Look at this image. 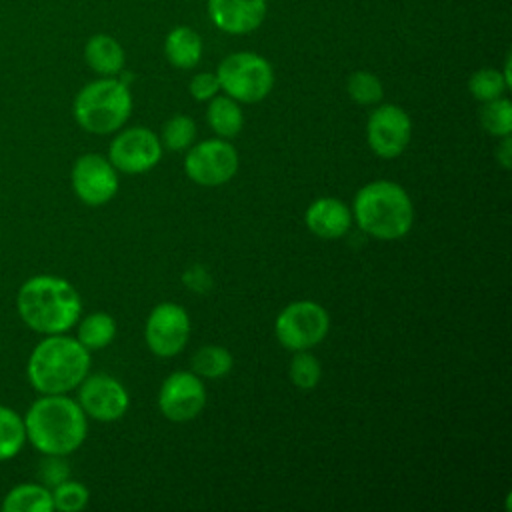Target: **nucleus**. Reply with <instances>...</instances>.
I'll use <instances>...</instances> for the list:
<instances>
[{
    "instance_id": "f257e3e1",
    "label": "nucleus",
    "mask_w": 512,
    "mask_h": 512,
    "mask_svg": "<svg viewBox=\"0 0 512 512\" xmlns=\"http://www.w3.org/2000/svg\"><path fill=\"white\" fill-rule=\"evenodd\" d=\"M16 310L30 330L44 336L64 334L78 322L82 300L68 280L38 274L18 288Z\"/></svg>"
},
{
    "instance_id": "f03ea898",
    "label": "nucleus",
    "mask_w": 512,
    "mask_h": 512,
    "mask_svg": "<svg viewBox=\"0 0 512 512\" xmlns=\"http://www.w3.org/2000/svg\"><path fill=\"white\" fill-rule=\"evenodd\" d=\"M26 442L40 454L68 456L82 446L88 432L86 414L66 394H40L24 414Z\"/></svg>"
},
{
    "instance_id": "7ed1b4c3",
    "label": "nucleus",
    "mask_w": 512,
    "mask_h": 512,
    "mask_svg": "<svg viewBox=\"0 0 512 512\" xmlns=\"http://www.w3.org/2000/svg\"><path fill=\"white\" fill-rule=\"evenodd\" d=\"M90 370V350L78 338L64 334L44 336L28 356L26 376L40 394H68L78 388Z\"/></svg>"
},
{
    "instance_id": "20e7f679",
    "label": "nucleus",
    "mask_w": 512,
    "mask_h": 512,
    "mask_svg": "<svg viewBox=\"0 0 512 512\" xmlns=\"http://www.w3.org/2000/svg\"><path fill=\"white\" fill-rule=\"evenodd\" d=\"M354 218L370 236L396 240L410 232L414 208L410 196L400 184L376 180L358 190L354 198Z\"/></svg>"
},
{
    "instance_id": "39448f33",
    "label": "nucleus",
    "mask_w": 512,
    "mask_h": 512,
    "mask_svg": "<svg viewBox=\"0 0 512 512\" xmlns=\"http://www.w3.org/2000/svg\"><path fill=\"white\" fill-rule=\"evenodd\" d=\"M78 126L90 134H112L124 126L132 112L128 86L114 76L86 84L72 106Z\"/></svg>"
},
{
    "instance_id": "423d86ee",
    "label": "nucleus",
    "mask_w": 512,
    "mask_h": 512,
    "mask_svg": "<svg viewBox=\"0 0 512 512\" xmlns=\"http://www.w3.org/2000/svg\"><path fill=\"white\" fill-rule=\"evenodd\" d=\"M220 88L238 102H260L274 86V72L266 58L254 52L226 56L216 70Z\"/></svg>"
},
{
    "instance_id": "0eeeda50",
    "label": "nucleus",
    "mask_w": 512,
    "mask_h": 512,
    "mask_svg": "<svg viewBox=\"0 0 512 512\" xmlns=\"http://www.w3.org/2000/svg\"><path fill=\"white\" fill-rule=\"evenodd\" d=\"M330 328L328 312L312 302L298 300L288 304L276 318L274 330L280 344L288 350H308L320 344Z\"/></svg>"
},
{
    "instance_id": "6e6552de",
    "label": "nucleus",
    "mask_w": 512,
    "mask_h": 512,
    "mask_svg": "<svg viewBox=\"0 0 512 512\" xmlns=\"http://www.w3.org/2000/svg\"><path fill=\"white\" fill-rule=\"evenodd\" d=\"M184 170L200 186H220L236 174L238 152L224 140H204L188 150Z\"/></svg>"
},
{
    "instance_id": "1a4fd4ad",
    "label": "nucleus",
    "mask_w": 512,
    "mask_h": 512,
    "mask_svg": "<svg viewBox=\"0 0 512 512\" xmlns=\"http://www.w3.org/2000/svg\"><path fill=\"white\" fill-rule=\"evenodd\" d=\"M160 138L142 126L120 132L108 150L110 164L126 174H142L160 162Z\"/></svg>"
},
{
    "instance_id": "9d476101",
    "label": "nucleus",
    "mask_w": 512,
    "mask_h": 512,
    "mask_svg": "<svg viewBox=\"0 0 512 512\" xmlns=\"http://www.w3.org/2000/svg\"><path fill=\"white\" fill-rule=\"evenodd\" d=\"M188 336H190V318L182 306L164 302L150 312L144 328V338L148 348L156 356H162V358L176 356L186 346Z\"/></svg>"
},
{
    "instance_id": "9b49d317",
    "label": "nucleus",
    "mask_w": 512,
    "mask_h": 512,
    "mask_svg": "<svg viewBox=\"0 0 512 512\" xmlns=\"http://www.w3.org/2000/svg\"><path fill=\"white\" fill-rule=\"evenodd\" d=\"M74 194L88 206H102L118 192V174L108 158L100 154H82L72 166Z\"/></svg>"
},
{
    "instance_id": "f8f14e48",
    "label": "nucleus",
    "mask_w": 512,
    "mask_h": 512,
    "mask_svg": "<svg viewBox=\"0 0 512 512\" xmlns=\"http://www.w3.org/2000/svg\"><path fill=\"white\" fill-rule=\"evenodd\" d=\"M366 136L376 156L396 158L406 150L410 142V136H412L410 116L394 104L378 106L368 118Z\"/></svg>"
},
{
    "instance_id": "ddd939ff",
    "label": "nucleus",
    "mask_w": 512,
    "mask_h": 512,
    "mask_svg": "<svg viewBox=\"0 0 512 512\" xmlns=\"http://www.w3.org/2000/svg\"><path fill=\"white\" fill-rule=\"evenodd\" d=\"M78 404L86 416L98 422H114L128 410V392L124 386L106 374L86 376L78 386Z\"/></svg>"
},
{
    "instance_id": "4468645a",
    "label": "nucleus",
    "mask_w": 512,
    "mask_h": 512,
    "mask_svg": "<svg viewBox=\"0 0 512 512\" xmlns=\"http://www.w3.org/2000/svg\"><path fill=\"white\" fill-rule=\"evenodd\" d=\"M206 404V388L194 372L170 374L158 394L160 412L172 422L196 418Z\"/></svg>"
},
{
    "instance_id": "2eb2a0df",
    "label": "nucleus",
    "mask_w": 512,
    "mask_h": 512,
    "mask_svg": "<svg viewBox=\"0 0 512 512\" xmlns=\"http://www.w3.org/2000/svg\"><path fill=\"white\" fill-rule=\"evenodd\" d=\"M208 14L216 28L228 34H246L262 24L266 0H208Z\"/></svg>"
},
{
    "instance_id": "dca6fc26",
    "label": "nucleus",
    "mask_w": 512,
    "mask_h": 512,
    "mask_svg": "<svg viewBox=\"0 0 512 512\" xmlns=\"http://www.w3.org/2000/svg\"><path fill=\"white\" fill-rule=\"evenodd\" d=\"M304 220L312 234L324 240H334L350 230L352 212L336 198H320L308 206Z\"/></svg>"
},
{
    "instance_id": "f3484780",
    "label": "nucleus",
    "mask_w": 512,
    "mask_h": 512,
    "mask_svg": "<svg viewBox=\"0 0 512 512\" xmlns=\"http://www.w3.org/2000/svg\"><path fill=\"white\" fill-rule=\"evenodd\" d=\"M84 58L100 76H116L124 68V50L108 34L92 36L84 46Z\"/></svg>"
},
{
    "instance_id": "a211bd4d",
    "label": "nucleus",
    "mask_w": 512,
    "mask_h": 512,
    "mask_svg": "<svg viewBox=\"0 0 512 512\" xmlns=\"http://www.w3.org/2000/svg\"><path fill=\"white\" fill-rule=\"evenodd\" d=\"M0 508L2 512H50L54 510L52 492L40 482L18 484L6 492Z\"/></svg>"
},
{
    "instance_id": "6ab92c4d",
    "label": "nucleus",
    "mask_w": 512,
    "mask_h": 512,
    "mask_svg": "<svg viewBox=\"0 0 512 512\" xmlns=\"http://www.w3.org/2000/svg\"><path fill=\"white\" fill-rule=\"evenodd\" d=\"M164 50H166V58L172 66L192 68L198 64V60L202 56V40L192 28L178 26L166 36Z\"/></svg>"
},
{
    "instance_id": "aec40b11",
    "label": "nucleus",
    "mask_w": 512,
    "mask_h": 512,
    "mask_svg": "<svg viewBox=\"0 0 512 512\" xmlns=\"http://www.w3.org/2000/svg\"><path fill=\"white\" fill-rule=\"evenodd\" d=\"M210 128L222 138H234L244 124V116L240 106L230 96H214L210 98L206 112Z\"/></svg>"
},
{
    "instance_id": "412c9836",
    "label": "nucleus",
    "mask_w": 512,
    "mask_h": 512,
    "mask_svg": "<svg viewBox=\"0 0 512 512\" xmlns=\"http://www.w3.org/2000/svg\"><path fill=\"white\" fill-rule=\"evenodd\" d=\"M116 336V322L106 312H94L80 320L78 324V342L86 350H100L106 348Z\"/></svg>"
},
{
    "instance_id": "4be33fe9",
    "label": "nucleus",
    "mask_w": 512,
    "mask_h": 512,
    "mask_svg": "<svg viewBox=\"0 0 512 512\" xmlns=\"http://www.w3.org/2000/svg\"><path fill=\"white\" fill-rule=\"evenodd\" d=\"M26 444L24 416L0 404V462L12 460Z\"/></svg>"
},
{
    "instance_id": "5701e85b",
    "label": "nucleus",
    "mask_w": 512,
    "mask_h": 512,
    "mask_svg": "<svg viewBox=\"0 0 512 512\" xmlns=\"http://www.w3.org/2000/svg\"><path fill=\"white\" fill-rule=\"evenodd\" d=\"M232 370V354L222 346H202L192 356V372L204 378H220Z\"/></svg>"
},
{
    "instance_id": "b1692460",
    "label": "nucleus",
    "mask_w": 512,
    "mask_h": 512,
    "mask_svg": "<svg viewBox=\"0 0 512 512\" xmlns=\"http://www.w3.org/2000/svg\"><path fill=\"white\" fill-rule=\"evenodd\" d=\"M480 122L484 130L492 136H510L512 134V104L506 98H494L484 102L480 108Z\"/></svg>"
},
{
    "instance_id": "393cba45",
    "label": "nucleus",
    "mask_w": 512,
    "mask_h": 512,
    "mask_svg": "<svg viewBox=\"0 0 512 512\" xmlns=\"http://www.w3.org/2000/svg\"><path fill=\"white\" fill-rule=\"evenodd\" d=\"M468 88L476 100L488 102V100L500 98L502 92L508 88V84H506L502 72H498L494 68H480L470 76Z\"/></svg>"
},
{
    "instance_id": "a878e982",
    "label": "nucleus",
    "mask_w": 512,
    "mask_h": 512,
    "mask_svg": "<svg viewBox=\"0 0 512 512\" xmlns=\"http://www.w3.org/2000/svg\"><path fill=\"white\" fill-rule=\"evenodd\" d=\"M50 492H52V504L60 512H78V510L86 508L88 498H90L88 488L70 478L60 482L58 486H54Z\"/></svg>"
},
{
    "instance_id": "bb28decb",
    "label": "nucleus",
    "mask_w": 512,
    "mask_h": 512,
    "mask_svg": "<svg viewBox=\"0 0 512 512\" xmlns=\"http://www.w3.org/2000/svg\"><path fill=\"white\" fill-rule=\"evenodd\" d=\"M346 90L350 94V98L358 104H376L382 100V94H384V88H382V82L378 76L370 74V72H354L348 82H346Z\"/></svg>"
},
{
    "instance_id": "cd10ccee",
    "label": "nucleus",
    "mask_w": 512,
    "mask_h": 512,
    "mask_svg": "<svg viewBox=\"0 0 512 512\" xmlns=\"http://www.w3.org/2000/svg\"><path fill=\"white\" fill-rule=\"evenodd\" d=\"M322 376V368L316 356H312L306 350H296L292 362H290V380L302 388V390H310L320 382Z\"/></svg>"
},
{
    "instance_id": "c85d7f7f",
    "label": "nucleus",
    "mask_w": 512,
    "mask_h": 512,
    "mask_svg": "<svg viewBox=\"0 0 512 512\" xmlns=\"http://www.w3.org/2000/svg\"><path fill=\"white\" fill-rule=\"evenodd\" d=\"M196 136V126L192 122V118L178 114L172 116L162 130V142L170 148V150H184L192 144Z\"/></svg>"
},
{
    "instance_id": "c756f323",
    "label": "nucleus",
    "mask_w": 512,
    "mask_h": 512,
    "mask_svg": "<svg viewBox=\"0 0 512 512\" xmlns=\"http://www.w3.org/2000/svg\"><path fill=\"white\" fill-rule=\"evenodd\" d=\"M70 478V466L66 462V456L60 454H44L42 462L38 464V480L46 488H54L60 482Z\"/></svg>"
},
{
    "instance_id": "7c9ffc66",
    "label": "nucleus",
    "mask_w": 512,
    "mask_h": 512,
    "mask_svg": "<svg viewBox=\"0 0 512 512\" xmlns=\"http://www.w3.org/2000/svg\"><path fill=\"white\" fill-rule=\"evenodd\" d=\"M220 90V82H218V76L216 74H210V72H200L192 78L190 82V94L196 98V100H210L216 96V92Z\"/></svg>"
},
{
    "instance_id": "2f4dec72",
    "label": "nucleus",
    "mask_w": 512,
    "mask_h": 512,
    "mask_svg": "<svg viewBox=\"0 0 512 512\" xmlns=\"http://www.w3.org/2000/svg\"><path fill=\"white\" fill-rule=\"evenodd\" d=\"M496 160L502 164V168L510 170L512 166V138L502 136V144L496 148Z\"/></svg>"
}]
</instances>
